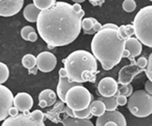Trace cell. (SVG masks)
<instances>
[{"mask_svg": "<svg viewBox=\"0 0 152 126\" xmlns=\"http://www.w3.org/2000/svg\"><path fill=\"white\" fill-rule=\"evenodd\" d=\"M84 12L76 13L70 4L57 2L51 8L42 11L37 22L40 37L49 48L69 45L79 35Z\"/></svg>", "mask_w": 152, "mask_h": 126, "instance_id": "1", "label": "cell"}, {"mask_svg": "<svg viewBox=\"0 0 152 126\" xmlns=\"http://www.w3.org/2000/svg\"><path fill=\"white\" fill-rule=\"evenodd\" d=\"M125 49V41L121 39L118 30H103L94 35L91 51L104 70H110L121 61Z\"/></svg>", "mask_w": 152, "mask_h": 126, "instance_id": "2", "label": "cell"}, {"mask_svg": "<svg viewBox=\"0 0 152 126\" xmlns=\"http://www.w3.org/2000/svg\"><path fill=\"white\" fill-rule=\"evenodd\" d=\"M64 69L71 82H94L97 73L96 59L86 50H76L63 60Z\"/></svg>", "mask_w": 152, "mask_h": 126, "instance_id": "3", "label": "cell"}, {"mask_svg": "<svg viewBox=\"0 0 152 126\" xmlns=\"http://www.w3.org/2000/svg\"><path fill=\"white\" fill-rule=\"evenodd\" d=\"M135 35L142 44L152 48V5L142 8L133 20Z\"/></svg>", "mask_w": 152, "mask_h": 126, "instance_id": "4", "label": "cell"}, {"mask_svg": "<svg viewBox=\"0 0 152 126\" xmlns=\"http://www.w3.org/2000/svg\"><path fill=\"white\" fill-rule=\"evenodd\" d=\"M127 108L137 117H146L152 114V95L145 90H137L128 99Z\"/></svg>", "mask_w": 152, "mask_h": 126, "instance_id": "5", "label": "cell"}, {"mask_svg": "<svg viewBox=\"0 0 152 126\" xmlns=\"http://www.w3.org/2000/svg\"><path fill=\"white\" fill-rule=\"evenodd\" d=\"M92 95L83 86L72 87L66 94L65 103L74 112H81L87 109L92 103Z\"/></svg>", "mask_w": 152, "mask_h": 126, "instance_id": "6", "label": "cell"}, {"mask_svg": "<svg viewBox=\"0 0 152 126\" xmlns=\"http://www.w3.org/2000/svg\"><path fill=\"white\" fill-rule=\"evenodd\" d=\"M14 96L12 91L5 86H0V120L8 118L9 111L14 106Z\"/></svg>", "mask_w": 152, "mask_h": 126, "instance_id": "7", "label": "cell"}, {"mask_svg": "<svg viewBox=\"0 0 152 126\" xmlns=\"http://www.w3.org/2000/svg\"><path fill=\"white\" fill-rule=\"evenodd\" d=\"M96 126H127L125 117L119 111L106 112L104 114L97 117Z\"/></svg>", "mask_w": 152, "mask_h": 126, "instance_id": "8", "label": "cell"}, {"mask_svg": "<svg viewBox=\"0 0 152 126\" xmlns=\"http://www.w3.org/2000/svg\"><path fill=\"white\" fill-rule=\"evenodd\" d=\"M58 74L59 80L58 86H57V93H58V96L60 99V100L63 103H65V98H66V94L68 93V92L72 87H75L77 86H82V84L77 83V82H71L67 75V72L64 69V68L59 69Z\"/></svg>", "mask_w": 152, "mask_h": 126, "instance_id": "9", "label": "cell"}, {"mask_svg": "<svg viewBox=\"0 0 152 126\" xmlns=\"http://www.w3.org/2000/svg\"><path fill=\"white\" fill-rule=\"evenodd\" d=\"M1 126H45V123H39L34 120L30 112L20 113L18 117L6 118Z\"/></svg>", "mask_w": 152, "mask_h": 126, "instance_id": "10", "label": "cell"}, {"mask_svg": "<svg viewBox=\"0 0 152 126\" xmlns=\"http://www.w3.org/2000/svg\"><path fill=\"white\" fill-rule=\"evenodd\" d=\"M142 72H145V69L139 68L137 62L123 67L118 73V84L122 86L131 84L133 79Z\"/></svg>", "mask_w": 152, "mask_h": 126, "instance_id": "11", "label": "cell"}, {"mask_svg": "<svg viewBox=\"0 0 152 126\" xmlns=\"http://www.w3.org/2000/svg\"><path fill=\"white\" fill-rule=\"evenodd\" d=\"M56 56L48 51L42 52L37 56V68L43 73H50L57 66Z\"/></svg>", "mask_w": 152, "mask_h": 126, "instance_id": "12", "label": "cell"}, {"mask_svg": "<svg viewBox=\"0 0 152 126\" xmlns=\"http://www.w3.org/2000/svg\"><path fill=\"white\" fill-rule=\"evenodd\" d=\"M118 82L111 77H105L99 81L97 85V91L101 97L110 98L117 94L118 91Z\"/></svg>", "mask_w": 152, "mask_h": 126, "instance_id": "13", "label": "cell"}, {"mask_svg": "<svg viewBox=\"0 0 152 126\" xmlns=\"http://www.w3.org/2000/svg\"><path fill=\"white\" fill-rule=\"evenodd\" d=\"M23 0H1L0 1V16L10 17L21 11Z\"/></svg>", "mask_w": 152, "mask_h": 126, "instance_id": "14", "label": "cell"}, {"mask_svg": "<svg viewBox=\"0 0 152 126\" xmlns=\"http://www.w3.org/2000/svg\"><path fill=\"white\" fill-rule=\"evenodd\" d=\"M33 99L27 92H19L14 98V106L18 109L20 112H30L33 106Z\"/></svg>", "mask_w": 152, "mask_h": 126, "instance_id": "15", "label": "cell"}, {"mask_svg": "<svg viewBox=\"0 0 152 126\" xmlns=\"http://www.w3.org/2000/svg\"><path fill=\"white\" fill-rule=\"evenodd\" d=\"M125 49L128 50L130 54L129 60L132 61V63H135L137 61H135L134 58L140 55L142 50V46L137 37H130L125 41Z\"/></svg>", "mask_w": 152, "mask_h": 126, "instance_id": "16", "label": "cell"}, {"mask_svg": "<svg viewBox=\"0 0 152 126\" xmlns=\"http://www.w3.org/2000/svg\"><path fill=\"white\" fill-rule=\"evenodd\" d=\"M41 12L42 11L37 9L34 4H29L23 10V17L30 23H37Z\"/></svg>", "mask_w": 152, "mask_h": 126, "instance_id": "17", "label": "cell"}, {"mask_svg": "<svg viewBox=\"0 0 152 126\" xmlns=\"http://www.w3.org/2000/svg\"><path fill=\"white\" fill-rule=\"evenodd\" d=\"M61 123L64 126H95L90 119H81L76 117H70L65 114Z\"/></svg>", "mask_w": 152, "mask_h": 126, "instance_id": "18", "label": "cell"}, {"mask_svg": "<svg viewBox=\"0 0 152 126\" xmlns=\"http://www.w3.org/2000/svg\"><path fill=\"white\" fill-rule=\"evenodd\" d=\"M90 108H91V114L93 115V117L95 116V117H97L103 116L107 112L105 104H104V102H102L99 99L92 101V103L91 104V105H90Z\"/></svg>", "mask_w": 152, "mask_h": 126, "instance_id": "19", "label": "cell"}, {"mask_svg": "<svg viewBox=\"0 0 152 126\" xmlns=\"http://www.w3.org/2000/svg\"><path fill=\"white\" fill-rule=\"evenodd\" d=\"M39 100H45L48 103V106H52L56 103L57 100V94L51 89H45L43 90L38 95Z\"/></svg>", "mask_w": 152, "mask_h": 126, "instance_id": "20", "label": "cell"}, {"mask_svg": "<svg viewBox=\"0 0 152 126\" xmlns=\"http://www.w3.org/2000/svg\"><path fill=\"white\" fill-rule=\"evenodd\" d=\"M118 35L121 39L126 41L127 39L130 38L133 35H135V29L133 24H127V25H122L119 27Z\"/></svg>", "mask_w": 152, "mask_h": 126, "instance_id": "21", "label": "cell"}, {"mask_svg": "<svg viewBox=\"0 0 152 126\" xmlns=\"http://www.w3.org/2000/svg\"><path fill=\"white\" fill-rule=\"evenodd\" d=\"M98 99L101 100L102 102H104V104H105L106 111L107 112H114V111H117L118 104H117V97L116 96L110 97V98L100 97Z\"/></svg>", "mask_w": 152, "mask_h": 126, "instance_id": "22", "label": "cell"}, {"mask_svg": "<svg viewBox=\"0 0 152 126\" xmlns=\"http://www.w3.org/2000/svg\"><path fill=\"white\" fill-rule=\"evenodd\" d=\"M22 65L23 68L28 70L37 67V57L31 54H27L22 58Z\"/></svg>", "mask_w": 152, "mask_h": 126, "instance_id": "23", "label": "cell"}, {"mask_svg": "<svg viewBox=\"0 0 152 126\" xmlns=\"http://www.w3.org/2000/svg\"><path fill=\"white\" fill-rule=\"evenodd\" d=\"M56 3L57 1L55 0H34L33 1V4H35L36 7L39 9L40 11H45L51 8Z\"/></svg>", "mask_w": 152, "mask_h": 126, "instance_id": "24", "label": "cell"}, {"mask_svg": "<svg viewBox=\"0 0 152 126\" xmlns=\"http://www.w3.org/2000/svg\"><path fill=\"white\" fill-rule=\"evenodd\" d=\"M132 94H133V86H131V84H129L127 86H121L118 88V91H117V94L115 96L124 95L127 98H129Z\"/></svg>", "mask_w": 152, "mask_h": 126, "instance_id": "25", "label": "cell"}, {"mask_svg": "<svg viewBox=\"0 0 152 126\" xmlns=\"http://www.w3.org/2000/svg\"><path fill=\"white\" fill-rule=\"evenodd\" d=\"M9 75H10V71H9L7 65L1 62L0 63V82H1V85H3V83H4L8 80Z\"/></svg>", "mask_w": 152, "mask_h": 126, "instance_id": "26", "label": "cell"}, {"mask_svg": "<svg viewBox=\"0 0 152 126\" xmlns=\"http://www.w3.org/2000/svg\"><path fill=\"white\" fill-rule=\"evenodd\" d=\"M137 8V3L134 0H124L123 3V9L126 12H133Z\"/></svg>", "mask_w": 152, "mask_h": 126, "instance_id": "27", "label": "cell"}, {"mask_svg": "<svg viewBox=\"0 0 152 126\" xmlns=\"http://www.w3.org/2000/svg\"><path fill=\"white\" fill-rule=\"evenodd\" d=\"M94 23L91 21V19L90 17H87V18H83L82 21V28L83 32H89L91 30H93Z\"/></svg>", "mask_w": 152, "mask_h": 126, "instance_id": "28", "label": "cell"}, {"mask_svg": "<svg viewBox=\"0 0 152 126\" xmlns=\"http://www.w3.org/2000/svg\"><path fill=\"white\" fill-rule=\"evenodd\" d=\"M32 32H36L34 28L32 26H24L23 29L21 30V36L23 38V40L25 41H28V37H29V35Z\"/></svg>", "mask_w": 152, "mask_h": 126, "instance_id": "29", "label": "cell"}, {"mask_svg": "<svg viewBox=\"0 0 152 126\" xmlns=\"http://www.w3.org/2000/svg\"><path fill=\"white\" fill-rule=\"evenodd\" d=\"M31 117L36 120L37 122L39 123H43L44 119H45V113L43 112H41L40 110H35L32 112H31Z\"/></svg>", "mask_w": 152, "mask_h": 126, "instance_id": "30", "label": "cell"}, {"mask_svg": "<svg viewBox=\"0 0 152 126\" xmlns=\"http://www.w3.org/2000/svg\"><path fill=\"white\" fill-rule=\"evenodd\" d=\"M145 73L149 80H151L152 82V53L148 58V66L145 69Z\"/></svg>", "mask_w": 152, "mask_h": 126, "instance_id": "31", "label": "cell"}, {"mask_svg": "<svg viewBox=\"0 0 152 126\" xmlns=\"http://www.w3.org/2000/svg\"><path fill=\"white\" fill-rule=\"evenodd\" d=\"M137 64L138 66V68L141 69H146L147 66H148V60L145 57H140L138 58L137 61Z\"/></svg>", "mask_w": 152, "mask_h": 126, "instance_id": "32", "label": "cell"}, {"mask_svg": "<svg viewBox=\"0 0 152 126\" xmlns=\"http://www.w3.org/2000/svg\"><path fill=\"white\" fill-rule=\"evenodd\" d=\"M90 18L91 19V21H92L94 23L93 30L96 32V33H98L99 31L103 30V25L99 23L96 18H94V17H90Z\"/></svg>", "mask_w": 152, "mask_h": 126, "instance_id": "33", "label": "cell"}, {"mask_svg": "<svg viewBox=\"0 0 152 126\" xmlns=\"http://www.w3.org/2000/svg\"><path fill=\"white\" fill-rule=\"evenodd\" d=\"M116 97H117V102L118 105L123 106V105H125V104H128L127 97H125L124 95H118V96H116Z\"/></svg>", "mask_w": 152, "mask_h": 126, "instance_id": "34", "label": "cell"}, {"mask_svg": "<svg viewBox=\"0 0 152 126\" xmlns=\"http://www.w3.org/2000/svg\"><path fill=\"white\" fill-rule=\"evenodd\" d=\"M103 30H118L119 27L115 23H105L103 25Z\"/></svg>", "mask_w": 152, "mask_h": 126, "instance_id": "35", "label": "cell"}, {"mask_svg": "<svg viewBox=\"0 0 152 126\" xmlns=\"http://www.w3.org/2000/svg\"><path fill=\"white\" fill-rule=\"evenodd\" d=\"M19 114H20V113H19L18 109V108H16L15 106L12 107V108L10 109V111H9V116H10V117H18Z\"/></svg>", "mask_w": 152, "mask_h": 126, "instance_id": "36", "label": "cell"}, {"mask_svg": "<svg viewBox=\"0 0 152 126\" xmlns=\"http://www.w3.org/2000/svg\"><path fill=\"white\" fill-rule=\"evenodd\" d=\"M145 91L149 94L152 95V82L151 80H147L145 83Z\"/></svg>", "mask_w": 152, "mask_h": 126, "instance_id": "37", "label": "cell"}, {"mask_svg": "<svg viewBox=\"0 0 152 126\" xmlns=\"http://www.w3.org/2000/svg\"><path fill=\"white\" fill-rule=\"evenodd\" d=\"M37 38H38L37 34L36 32H32V33H31V34L29 35L28 41H30V42H36V41L37 40Z\"/></svg>", "mask_w": 152, "mask_h": 126, "instance_id": "38", "label": "cell"}, {"mask_svg": "<svg viewBox=\"0 0 152 126\" xmlns=\"http://www.w3.org/2000/svg\"><path fill=\"white\" fill-rule=\"evenodd\" d=\"M72 7H73V10L75 11L76 13H77V14H79V13H81L83 12V9H82V6L79 4H74L73 5H72Z\"/></svg>", "mask_w": 152, "mask_h": 126, "instance_id": "39", "label": "cell"}, {"mask_svg": "<svg viewBox=\"0 0 152 126\" xmlns=\"http://www.w3.org/2000/svg\"><path fill=\"white\" fill-rule=\"evenodd\" d=\"M90 3L94 6H97V5L101 6L104 3V0H90Z\"/></svg>", "mask_w": 152, "mask_h": 126, "instance_id": "40", "label": "cell"}, {"mask_svg": "<svg viewBox=\"0 0 152 126\" xmlns=\"http://www.w3.org/2000/svg\"><path fill=\"white\" fill-rule=\"evenodd\" d=\"M38 105H39L41 108H45V107H48V103H47L45 100H39Z\"/></svg>", "mask_w": 152, "mask_h": 126, "instance_id": "41", "label": "cell"}, {"mask_svg": "<svg viewBox=\"0 0 152 126\" xmlns=\"http://www.w3.org/2000/svg\"><path fill=\"white\" fill-rule=\"evenodd\" d=\"M130 57V54H129V52L128 50H126V49H124V54H123V58H129Z\"/></svg>", "mask_w": 152, "mask_h": 126, "instance_id": "42", "label": "cell"}, {"mask_svg": "<svg viewBox=\"0 0 152 126\" xmlns=\"http://www.w3.org/2000/svg\"><path fill=\"white\" fill-rule=\"evenodd\" d=\"M38 70L37 68H34L29 70V73H33V74H37V71Z\"/></svg>", "mask_w": 152, "mask_h": 126, "instance_id": "43", "label": "cell"}, {"mask_svg": "<svg viewBox=\"0 0 152 126\" xmlns=\"http://www.w3.org/2000/svg\"><path fill=\"white\" fill-rule=\"evenodd\" d=\"M73 2H75L76 4H79V3H83V2H84V0H82V1H81V0H78V1H77V0H73Z\"/></svg>", "mask_w": 152, "mask_h": 126, "instance_id": "44", "label": "cell"}]
</instances>
